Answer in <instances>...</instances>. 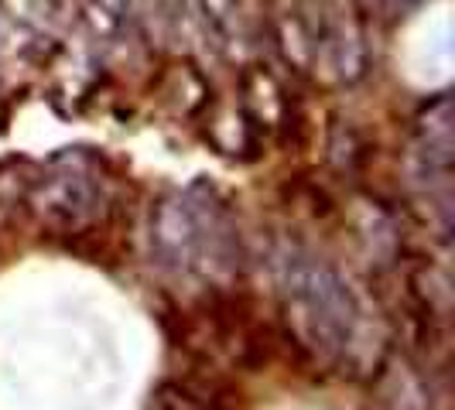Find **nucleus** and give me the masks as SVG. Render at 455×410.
I'll list each match as a JSON object with an SVG mask.
<instances>
[{
    "label": "nucleus",
    "instance_id": "f257e3e1",
    "mask_svg": "<svg viewBox=\"0 0 455 410\" xmlns=\"http://www.w3.org/2000/svg\"><path fill=\"white\" fill-rule=\"evenodd\" d=\"M281 308L291 335L315 359L336 366H360L370 345V311L356 288L332 264L308 253L281 260Z\"/></svg>",
    "mask_w": 455,
    "mask_h": 410
},
{
    "label": "nucleus",
    "instance_id": "f03ea898",
    "mask_svg": "<svg viewBox=\"0 0 455 410\" xmlns=\"http://www.w3.org/2000/svg\"><path fill=\"white\" fill-rule=\"evenodd\" d=\"M151 260L172 277H227L236 264V233L227 209L205 188L172 192L151 209Z\"/></svg>",
    "mask_w": 455,
    "mask_h": 410
},
{
    "label": "nucleus",
    "instance_id": "7ed1b4c3",
    "mask_svg": "<svg viewBox=\"0 0 455 410\" xmlns=\"http://www.w3.org/2000/svg\"><path fill=\"white\" fill-rule=\"evenodd\" d=\"M103 205H107L103 178L76 161L52 164L28 192V209L35 212V219L59 233H79L92 226Z\"/></svg>",
    "mask_w": 455,
    "mask_h": 410
},
{
    "label": "nucleus",
    "instance_id": "20e7f679",
    "mask_svg": "<svg viewBox=\"0 0 455 410\" xmlns=\"http://www.w3.org/2000/svg\"><path fill=\"white\" fill-rule=\"evenodd\" d=\"M315 66L336 83H356L370 68L363 21L349 7H332L315 21Z\"/></svg>",
    "mask_w": 455,
    "mask_h": 410
},
{
    "label": "nucleus",
    "instance_id": "39448f33",
    "mask_svg": "<svg viewBox=\"0 0 455 410\" xmlns=\"http://www.w3.org/2000/svg\"><path fill=\"white\" fill-rule=\"evenodd\" d=\"M83 24L92 45L100 51H114L140 24L137 4L134 0H83Z\"/></svg>",
    "mask_w": 455,
    "mask_h": 410
},
{
    "label": "nucleus",
    "instance_id": "423d86ee",
    "mask_svg": "<svg viewBox=\"0 0 455 410\" xmlns=\"http://www.w3.org/2000/svg\"><path fill=\"white\" fill-rule=\"evenodd\" d=\"M161 21H164V31L185 51L216 55V42H212V31H209V24L203 18L199 0H161Z\"/></svg>",
    "mask_w": 455,
    "mask_h": 410
},
{
    "label": "nucleus",
    "instance_id": "0eeeda50",
    "mask_svg": "<svg viewBox=\"0 0 455 410\" xmlns=\"http://www.w3.org/2000/svg\"><path fill=\"white\" fill-rule=\"evenodd\" d=\"M277 42L284 59L295 68L315 66V21L308 14H281L277 21Z\"/></svg>",
    "mask_w": 455,
    "mask_h": 410
},
{
    "label": "nucleus",
    "instance_id": "6e6552de",
    "mask_svg": "<svg viewBox=\"0 0 455 410\" xmlns=\"http://www.w3.org/2000/svg\"><path fill=\"white\" fill-rule=\"evenodd\" d=\"M203 18L212 31L216 51L229 48L243 35V14H240V0H199Z\"/></svg>",
    "mask_w": 455,
    "mask_h": 410
},
{
    "label": "nucleus",
    "instance_id": "1a4fd4ad",
    "mask_svg": "<svg viewBox=\"0 0 455 410\" xmlns=\"http://www.w3.org/2000/svg\"><path fill=\"white\" fill-rule=\"evenodd\" d=\"M390 4H418V0H390Z\"/></svg>",
    "mask_w": 455,
    "mask_h": 410
}]
</instances>
